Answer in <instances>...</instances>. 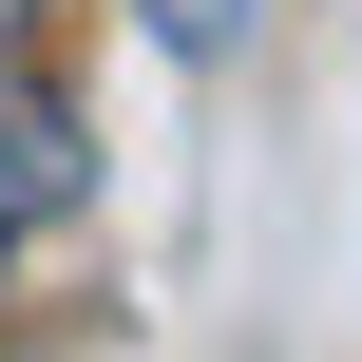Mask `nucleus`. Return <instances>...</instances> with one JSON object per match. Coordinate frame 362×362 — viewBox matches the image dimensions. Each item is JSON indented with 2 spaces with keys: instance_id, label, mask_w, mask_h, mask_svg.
Returning a JSON list of instances; mask_svg holds the SVG:
<instances>
[{
  "instance_id": "nucleus-1",
  "label": "nucleus",
  "mask_w": 362,
  "mask_h": 362,
  "mask_svg": "<svg viewBox=\"0 0 362 362\" xmlns=\"http://www.w3.org/2000/svg\"><path fill=\"white\" fill-rule=\"evenodd\" d=\"M76 191H95V153H76V115H57V95H38V76L0 57V248H19V229H57Z\"/></svg>"
},
{
  "instance_id": "nucleus-2",
  "label": "nucleus",
  "mask_w": 362,
  "mask_h": 362,
  "mask_svg": "<svg viewBox=\"0 0 362 362\" xmlns=\"http://www.w3.org/2000/svg\"><path fill=\"white\" fill-rule=\"evenodd\" d=\"M134 19H153L172 57H229V38H248V0H134Z\"/></svg>"
}]
</instances>
